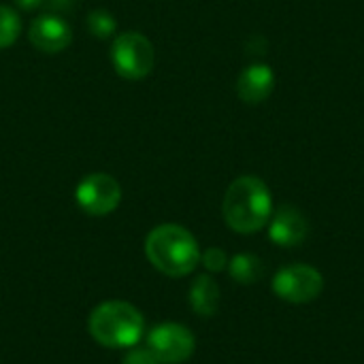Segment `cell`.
<instances>
[{
    "mask_svg": "<svg viewBox=\"0 0 364 364\" xmlns=\"http://www.w3.org/2000/svg\"><path fill=\"white\" fill-rule=\"evenodd\" d=\"M222 213L235 232L254 235L262 230L273 215V198L267 183L254 175L235 179L226 190Z\"/></svg>",
    "mask_w": 364,
    "mask_h": 364,
    "instance_id": "obj_1",
    "label": "cell"
},
{
    "mask_svg": "<svg viewBox=\"0 0 364 364\" xmlns=\"http://www.w3.org/2000/svg\"><path fill=\"white\" fill-rule=\"evenodd\" d=\"M145 254L149 262L168 277H183L200 262V250L190 230L177 224H162L147 235Z\"/></svg>",
    "mask_w": 364,
    "mask_h": 364,
    "instance_id": "obj_2",
    "label": "cell"
},
{
    "mask_svg": "<svg viewBox=\"0 0 364 364\" xmlns=\"http://www.w3.org/2000/svg\"><path fill=\"white\" fill-rule=\"evenodd\" d=\"M87 326L92 337L100 346L117 350L136 346L143 335L145 322L134 305L124 301H107L92 311Z\"/></svg>",
    "mask_w": 364,
    "mask_h": 364,
    "instance_id": "obj_3",
    "label": "cell"
},
{
    "mask_svg": "<svg viewBox=\"0 0 364 364\" xmlns=\"http://www.w3.org/2000/svg\"><path fill=\"white\" fill-rule=\"evenodd\" d=\"M111 62L124 79H143L156 64V51L147 36L141 32H124L111 45Z\"/></svg>",
    "mask_w": 364,
    "mask_h": 364,
    "instance_id": "obj_4",
    "label": "cell"
},
{
    "mask_svg": "<svg viewBox=\"0 0 364 364\" xmlns=\"http://www.w3.org/2000/svg\"><path fill=\"white\" fill-rule=\"evenodd\" d=\"M324 277L316 267L290 264L282 269L273 279V292L292 305H307L322 294Z\"/></svg>",
    "mask_w": 364,
    "mask_h": 364,
    "instance_id": "obj_5",
    "label": "cell"
},
{
    "mask_svg": "<svg viewBox=\"0 0 364 364\" xmlns=\"http://www.w3.org/2000/svg\"><path fill=\"white\" fill-rule=\"evenodd\" d=\"M196 341L190 328L166 322L156 326L147 337V350L162 364H181L194 354Z\"/></svg>",
    "mask_w": 364,
    "mask_h": 364,
    "instance_id": "obj_6",
    "label": "cell"
},
{
    "mask_svg": "<svg viewBox=\"0 0 364 364\" xmlns=\"http://www.w3.org/2000/svg\"><path fill=\"white\" fill-rule=\"evenodd\" d=\"M79 207L90 215H107L115 211L122 200L119 183L107 173H92L87 175L75 192Z\"/></svg>",
    "mask_w": 364,
    "mask_h": 364,
    "instance_id": "obj_7",
    "label": "cell"
},
{
    "mask_svg": "<svg viewBox=\"0 0 364 364\" xmlns=\"http://www.w3.org/2000/svg\"><path fill=\"white\" fill-rule=\"evenodd\" d=\"M28 36L30 43L45 53H58L66 49L73 41L70 26L58 15H38L30 23Z\"/></svg>",
    "mask_w": 364,
    "mask_h": 364,
    "instance_id": "obj_8",
    "label": "cell"
},
{
    "mask_svg": "<svg viewBox=\"0 0 364 364\" xmlns=\"http://www.w3.org/2000/svg\"><path fill=\"white\" fill-rule=\"evenodd\" d=\"M309 235V222L307 218L290 205H284L273 213V220H269V237L273 243L282 247H294L301 245Z\"/></svg>",
    "mask_w": 364,
    "mask_h": 364,
    "instance_id": "obj_9",
    "label": "cell"
},
{
    "mask_svg": "<svg viewBox=\"0 0 364 364\" xmlns=\"http://www.w3.org/2000/svg\"><path fill=\"white\" fill-rule=\"evenodd\" d=\"M275 87V73L267 64H252L247 66L237 81V94L247 105L264 102Z\"/></svg>",
    "mask_w": 364,
    "mask_h": 364,
    "instance_id": "obj_10",
    "label": "cell"
},
{
    "mask_svg": "<svg viewBox=\"0 0 364 364\" xmlns=\"http://www.w3.org/2000/svg\"><path fill=\"white\" fill-rule=\"evenodd\" d=\"M190 305L203 318H211L218 311V307H220V288L209 275H200L192 284V288H190Z\"/></svg>",
    "mask_w": 364,
    "mask_h": 364,
    "instance_id": "obj_11",
    "label": "cell"
},
{
    "mask_svg": "<svg viewBox=\"0 0 364 364\" xmlns=\"http://www.w3.org/2000/svg\"><path fill=\"white\" fill-rule=\"evenodd\" d=\"M228 271H230V277L241 284V286H252L256 282H260L262 273H264V267H262V260L254 254H237L230 262H228Z\"/></svg>",
    "mask_w": 364,
    "mask_h": 364,
    "instance_id": "obj_12",
    "label": "cell"
},
{
    "mask_svg": "<svg viewBox=\"0 0 364 364\" xmlns=\"http://www.w3.org/2000/svg\"><path fill=\"white\" fill-rule=\"evenodd\" d=\"M19 30H21V21L17 13L11 6L0 4V49L11 47L17 41Z\"/></svg>",
    "mask_w": 364,
    "mask_h": 364,
    "instance_id": "obj_13",
    "label": "cell"
},
{
    "mask_svg": "<svg viewBox=\"0 0 364 364\" xmlns=\"http://www.w3.org/2000/svg\"><path fill=\"white\" fill-rule=\"evenodd\" d=\"M115 17L105 11V9H96L87 15V28L96 38H107L115 32Z\"/></svg>",
    "mask_w": 364,
    "mask_h": 364,
    "instance_id": "obj_14",
    "label": "cell"
},
{
    "mask_svg": "<svg viewBox=\"0 0 364 364\" xmlns=\"http://www.w3.org/2000/svg\"><path fill=\"white\" fill-rule=\"evenodd\" d=\"M200 260H203L205 269L211 271V273H220V271H224V269L228 267V256H226V252L220 250V247H209V250L200 256Z\"/></svg>",
    "mask_w": 364,
    "mask_h": 364,
    "instance_id": "obj_15",
    "label": "cell"
},
{
    "mask_svg": "<svg viewBox=\"0 0 364 364\" xmlns=\"http://www.w3.org/2000/svg\"><path fill=\"white\" fill-rule=\"evenodd\" d=\"M124 364H162L149 350H130L124 358Z\"/></svg>",
    "mask_w": 364,
    "mask_h": 364,
    "instance_id": "obj_16",
    "label": "cell"
},
{
    "mask_svg": "<svg viewBox=\"0 0 364 364\" xmlns=\"http://www.w3.org/2000/svg\"><path fill=\"white\" fill-rule=\"evenodd\" d=\"M23 11H32V9H36V6H41L45 0H15Z\"/></svg>",
    "mask_w": 364,
    "mask_h": 364,
    "instance_id": "obj_17",
    "label": "cell"
},
{
    "mask_svg": "<svg viewBox=\"0 0 364 364\" xmlns=\"http://www.w3.org/2000/svg\"><path fill=\"white\" fill-rule=\"evenodd\" d=\"M70 2H73V0H51V4H53V6H62V9H64V6H68Z\"/></svg>",
    "mask_w": 364,
    "mask_h": 364,
    "instance_id": "obj_18",
    "label": "cell"
}]
</instances>
